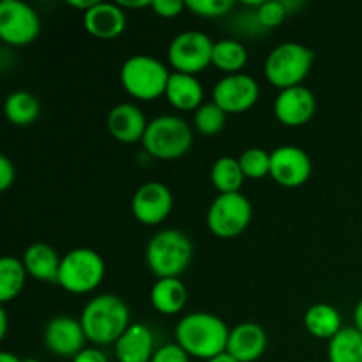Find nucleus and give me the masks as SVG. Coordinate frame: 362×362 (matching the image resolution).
Returning <instances> with one entry per match:
<instances>
[{
  "label": "nucleus",
  "instance_id": "nucleus-1",
  "mask_svg": "<svg viewBox=\"0 0 362 362\" xmlns=\"http://www.w3.org/2000/svg\"><path fill=\"white\" fill-rule=\"evenodd\" d=\"M228 338V325L207 311L184 315L175 327V343H179L191 357L205 362L226 352Z\"/></svg>",
  "mask_w": 362,
  "mask_h": 362
},
{
  "label": "nucleus",
  "instance_id": "nucleus-2",
  "mask_svg": "<svg viewBox=\"0 0 362 362\" xmlns=\"http://www.w3.org/2000/svg\"><path fill=\"white\" fill-rule=\"evenodd\" d=\"M80 322L90 343L115 345L131 325L129 306L119 296L101 293L85 304Z\"/></svg>",
  "mask_w": 362,
  "mask_h": 362
},
{
  "label": "nucleus",
  "instance_id": "nucleus-3",
  "mask_svg": "<svg viewBox=\"0 0 362 362\" xmlns=\"http://www.w3.org/2000/svg\"><path fill=\"white\" fill-rule=\"evenodd\" d=\"M147 265L158 279L179 278L187 271L193 258V244L184 232L166 228L156 233L145 251Z\"/></svg>",
  "mask_w": 362,
  "mask_h": 362
},
{
  "label": "nucleus",
  "instance_id": "nucleus-4",
  "mask_svg": "<svg viewBox=\"0 0 362 362\" xmlns=\"http://www.w3.org/2000/svg\"><path fill=\"white\" fill-rule=\"evenodd\" d=\"M141 144L152 158L165 161L179 159L193 144V129L180 117L165 113L148 122Z\"/></svg>",
  "mask_w": 362,
  "mask_h": 362
},
{
  "label": "nucleus",
  "instance_id": "nucleus-5",
  "mask_svg": "<svg viewBox=\"0 0 362 362\" xmlns=\"http://www.w3.org/2000/svg\"><path fill=\"white\" fill-rule=\"evenodd\" d=\"M165 64L152 55H133L120 67V83L124 90L141 101L165 95L170 80Z\"/></svg>",
  "mask_w": 362,
  "mask_h": 362
},
{
  "label": "nucleus",
  "instance_id": "nucleus-6",
  "mask_svg": "<svg viewBox=\"0 0 362 362\" xmlns=\"http://www.w3.org/2000/svg\"><path fill=\"white\" fill-rule=\"evenodd\" d=\"M315 53L308 46L296 41H286L276 46L265 60V76L279 90L297 87L313 66Z\"/></svg>",
  "mask_w": 362,
  "mask_h": 362
},
{
  "label": "nucleus",
  "instance_id": "nucleus-7",
  "mask_svg": "<svg viewBox=\"0 0 362 362\" xmlns=\"http://www.w3.org/2000/svg\"><path fill=\"white\" fill-rule=\"evenodd\" d=\"M105 260L90 247H76L62 257L57 285L71 293H88L105 278Z\"/></svg>",
  "mask_w": 362,
  "mask_h": 362
},
{
  "label": "nucleus",
  "instance_id": "nucleus-8",
  "mask_svg": "<svg viewBox=\"0 0 362 362\" xmlns=\"http://www.w3.org/2000/svg\"><path fill=\"white\" fill-rule=\"evenodd\" d=\"M251 216L253 207L243 193L218 194L207 211V226L214 235L230 239L247 228Z\"/></svg>",
  "mask_w": 362,
  "mask_h": 362
},
{
  "label": "nucleus",
  "instance_id": "nucleus-9",
  "mask_svg": "<svg viewBox=\"0 0 362 362\" xmlns=\"http://www.w3.org/2000/svg\"><path fill=\"white\" fill-rule=\"evenodd\" d=\"M214 42L205 32L184 30L172 39L168 46V60L177 73L194 74L212 64Z\"/></svg>",
  "mask_w": 362,
  "mask_h": 362
},
{
  "label": "nucleus",
  "instance_id": "nucleus-10",
  "mask_svg": "<svg viewBox=\"0 0 362 362\" xmlns=\"http://www.w3.org/2000/svg\"><path fill=\"white\" fill-rule=\"evenodd\" d=\"M41 30V20L34 7L21 0L0 2V37L11 46H27Z\"/></svg>",
  "mask_w": 362,
  "mask_h": 362
},
{
  "label": "nucleus",
  "instance_id": "nucleus-11",
  "mask_svg": "<svg viewBox=\"0 0 362 362\" xmlns=\"http://www.w3.org/2000/svg\"><path fill=\"white\" fill-rule=\"evenodd\" d=\"M260 87L251 74H226L216 83L212 101L221 106L226 113H243L257 105Z\"/></svg>",
  "mask_w": 362,
  "mask_h": 362
},
{
  "label": "nucleus",
  "instance_id": "nucleus-12",
  "mask_svg": "<svg viewBox=\"0 0 362 362\" xmlns=\"http://www.w3.org/2000/svg\"><path fill=\"white\" fill-rule=\"evenodd\" d=\"M134 218L144 225H159L173 209V194L166 184L159 180L141 184L131 202Z\"/></svg>",
  "mask_w": 362,
  "mask_h": 362
},
{
  "label": "nucleus",
  "instance_id": "nucleus-13",
  "mask_svg": "<svg viewBox=\"0 0 362 362\" xmlns=\"http://www.w3.org/2000/svg\"><path fill=\"white\" fill-rule=\"evenodd\" d=\"M311 158L296 145H281L271 152V177L283 187H299L311 177Z\"/></svg>",
  "mask_w": 362,
  "mask_h": 362
},
{
  "label": "nucleus",
  "instance_id": "nucleus-14",
  "mask_svg": "<svg viewBox=\"0 0 362 362\" xmlns=\"http://www.w3.org/2000/svg\"><path fill=\"white\" fill-rule=\"evenodd\" d=\"M85 341L88 339L85 336L83 325L76 318L60 315L46 324L45 345L53 356L73 361L81 350L87 349Z\"/></svg>",
  "mask_w": 362,
  "mask_h": 362
},
{
  "label": "nucleus",
  "instance_id": "nucleus-15",
  "mask_svg": "<svg viewBox=\"0 0 362 362\" xmlns=\"http://www.w3.org/2000/svg\"><path fill=\"white\" fill-rule=\"evenodd\" d=\"M317 110L315 94L304 85L283 88L274 101V115L285 126H303L310 122Z\"/></svg>",
  "mask_w": 362,
  "mask_h": 362
},
{
  "label": "nucleus",
  "instance_id": "nucleus-16",
  "mask_svg": "<svg viewBox=\"0 0 362 362\" xmlns=\"http://www.w3.org/2000/svg\"><path fill=\"white\" fill-rule=\"evenodd\" d=\"M267 343V332L260 324L244 322L230 329L226 354L239 362H255L264 356Z\"/></svg>",
  "mask_w": 362,
  "mask_h": 362
},
{
  "label": "nucleus",
  "instance_id": "nucleus-17",
  "mask_svg": "<svg viewBox=\"0 0 362 362\" xmlns=\"http://www.w3.org/2000/svg\"><path fill=\"white\" fill-rule=\"evenodd\" d=\"M106 126L115 140L122 141V144H136V141L144 140L148 122L144 112L136 105L120 103L110 110Z\"/></svg>",
  "mask_w": 362,
  "mask_h": 362
},
{
  "label": "nucleus",
  "instance_id": "nucleus-18",
  "mask_svg": "<svg viewBox=\"0 0 362 362\" xmlns=\"http://www.w3.org/2000/svg\"><path fill=\"white\" fill-rule=\"evenodd\" d=\"M127 16L124 7L113 2H95L83 13V27L98 39H115L124 32Z\"/></svg>",
  "mask_w": 362,
  "mask_h": 362
},
{
  "label": "nucleus",
  "instance_id": "nucleus-19",
  "mask_svg": "<svg viewBox=\"0 0 362 362\" xmlns=\"http://www.w3.org/2000/svg\"><path fill=\"white\" fill-rule=\"evenodd\" d=\"M113 349L119 362H151L156 352L154 334L145 324H131Z\"/></svg>",
  "mask_w": 362,
  "mask_h": 362
},
{
  "label": "nucleus",
  "instance_id": "nucleus-20",
  "mask_svg": "<svg viewBox=\"0 0 362 362\" xmlns=\"http://www.w3.org/2000/svg\"><path fill=\"white\" fill-rule=\"evenodd\" d=\"M170 105L182 112H197L204 105V87L194 74L172 73L165 92Z\"/></svg>",
  "mask_w": 362,
  "mask_h": 362
},
{
  "label": "nucleus",
  "instance_id": "nucleus-21",
  "mask_svg": "<svg viewBox=\"0 0 362 362\" xmlns=\"http://www.w3.org/2000/svg\"><path fill=\"white\" fill-rule=\"evenodd\" d=\"M25 269L32 278L39 279V281L57 283L59 279V269L62 258L59 257L55 250L49 244L45 243H34L25 250L23 258Z\"/></svg>",
  "mask_w": 362,
  "mask_h": 362
},
{
  "label": "nucleus",
  "instance_id": "nucleus-22",
  "mask_svg": "<svg viewBox=\"0 0 362 362\" xmlns=\"http://www.w3.org/2000/svg\"><path fill=\"white\" fill-rule=\"evenodd\" d=\"M151 303L161 315H177L187 303V288L179 278H163L151 290Z\"/></svg>",
  "mask_w": 362,
  "mask_h": 362
},
{
  "label": "nucleus",
  "instance_id": "nucleus-23",
  "mask_svg": "<svg viewBox=\"0 0 362 362\" xmlns=\"http://www.w3.org/2000/svg\"><path fill=\"white\" fill-rule=\"evenodd\" d=\"M304 327L315 338L331 339L343 329L341 315L331 304H313L304 315Z\"/></svg>",
  "mask_w": 362,
  "mask_h": 362
},
{
  "label": "nucleus",
  "instance_id": "nucleus-24",
  "mask_svg": "<svg viewBox=\"0 0 362 362\" xmlns=\"http://www.w3.org/2000/svg\"><path fill=\"white\" fill-rule=\"evenodd\" d=\"M329 362H362V332L356 325L343 327L327 345Z\"/></svg>",
  "mask_w": 362,
  "mask_h": 362
},
{
  "label": "nucleus",
  "instance_id": "nucleus-25",
  "mask_svg": "<svg viewBox=\"0 0 362 362\" xmlns=\"http://www.w3.org/2000/svg\"><path fill=\"white\" fill-rule=\"evenodd\" d=\"M211 179L219 194H226L240 193V187H243L246 177L240 168L239 159L233 158V156H221L212 165Z\"/></svg>",
  "mask_w": 362,
  "mask_h": 362
},
{
  "label": "nucleus",
  "instance_id": "nucleus-26",
  "mask_svg": "<svg viewBox=\"0 0 362 362\" xmlns=\"http://www.w3.org/2000/svg\"><path fill=\"white\" fill-rule=\"evenodd\" d=\"M247 62V49L237 39H219L212 49V64L226 74L240 73Z\"/></svg>",
  "mask_w": 362,
  "mask_h": 362
},
{
  "label": "nucleus",
  "instance_id": "nucleus-27",
  "mask_svg": "<svg viewBox=\"0 0 362 362\" xmlns=\"http://www.w3.org/2000/svg\"><path fill=\"white\" fill-rule=\"evenodd\" d=\"M27 269L23 262L14 257H4L0 260V303L14 300L25 286Z\"/></svg>",
  "mask_w": 362,
  "mask_h": 362
},
{
  "label": "nucleus",
  "instance_id": "nucleus-28",
  "mask_svg": "<svg viewBox=\"0 0 362 362\" xmlns=\"http://www.w3.org/2000/svg\"><path fill=\"white\" fill-rule=\"evenodd\" d=\"M6 117L16 126H27L32 124L41 113L39 99L32 92L18 90L7 95L6 105H4Z\"/></svg>",
  "mask_w": 362,
  "mask_h": 362
},
{
  "label": "nucleus",
  "instance_id": "nucleus-29",
  "mask_svg": "<svg viewBox=\"0 0 362 362\" xmlns=\"http://www.w3.org/2000/svg\"><path fill=\"white\" fill-rule=\"evenodd\" d=\"M226 124V112L214 101L204 103L200 108L194 112V127L200 131L202 134H218L223 131Z\"/></svg>",
  "mask_w": 362,
  "mask_h": 362
},
{
  "label": "nucleus",
  "instance_id": "nucleus-30",
  "mask_svg": "<svg viewBox=\"0 0 362 362\" xmlns=\"http://www.w3.org/2000/svg\"><path fill=\"white\" fill-rule=\"evenodd\" d=\"M240 168L247 179H262L271 175V152L260 147H251L244 151L239 158Z\"/></svg>",
  "mask_w": 362,
  "mask_h": 362
},
{
  "label": "nucleus",
  "instance_id": "nucleus-31",
  "mask_svg": "<svg viewBox=\"0 0 362 362\" xmlns=\"http://www.w3.org/2000/svg\"><path fill=\"white\" fill-rule=\"evenodd\" d=\"M235 6L233 0H186L187 9L193 11L202 18H219L225 16Z\"/></svg>",
  "mask_w": 362,
  "mask_h": 362
},
{
  "label": "nucleus",
  "instance_id": "nucleus-32",
  "mask_svg": "<svg viewBox=\"0 0 362 362\" xmlns=\"http://www.w3.org/2000/svg\"><path fill=\"white\" fill-rule=\"evenodd\" d=\"M257 11V16L260 20V23L264 25L265 28H274L281 23L286 18L288 11L283 6V0H267V2H262L260 7Z\"/></svg>",
  "mask_w": 362,
  "mask_h": 362
},
{
  "label": "nucleus",
  "instance_id": "nucleus-33",
  "mask_svg": "<svg viewBox=\"0 0 362 362\" xmlns=\"http://www.w3.org/2000/svg\"><path fill=\"white\" fill-rule=\"evenodd\" d=\"M151 362H191V356L179 343H168L156 349Z\"/></svg>",
  "mask_w": 362,
  "mask_h": 362
},
{
  "label": "nucleus",
  "instance_id": "nucleus-34",
  "mask_svg": "<svg viewBox=\"0 0 362 362\" xmlns=\"http://www.w3.org/2000/svg\"><path fill=\"white\" fill-rule=\"evenodd\" d=\"M186 2L182 0H152V9L161 18H175L182 13Z\"/></svg>",
  "mask_w": 362,
  "mask_h": 362
},
{
  "label": "nucleus",
  "instance_id": "nucleus-35",
  "mask_svg": "<svg viewBox=\"0 0 362 362\" xmlns=\"http://www.w3.org/2000/svg\"><path fill=\"white\" fill-rule=\"evenodd\" d=\"M237 27H239V32L247 35H258L267 30L258 20L257 11H250V13H244L243 16L237 18Z\"/></svg>",
  "mask_w": 362,
  "mask_h": 362
},
{
  "label": "nucleus",
  "instance_id": "nucleus-36",
  "mask_svg": "<svg viewBox=\"0 0 362 362\" xmlns=\"http://www.w3.org/2000/svg\"><path fill=\"white\" fill-rule=\"evenodd\" d=\"M16 179V170L7 156H0V191H7Z\"/></svg>",
  "mask_w": 362,
  "mask_h": 362
},
{
  "label": "nucleus",
  "instance_id": "nucleus-37",
  "mask_svg": "<svg viewBox=\"0 0 362 362\" xmlns=\"http://www.w3.org/2000/svg\"><path fill=\"white\" fill-rule=\"evenodd\" d=\"M71 362H110L105 352H101L95 346H87V349L81 350L76 357Z\"/></svg>",
  "mask_w": 362,
  "mask_h": 362
},
{
  "label": "nucleus",
  "instance_id": "nucleus-38",
  "mask_svg": "<svg viewBox=\"0 0 362 362\" xmlns=\"http://www.w3.org/2000/svg\"><path fill=\"white\" fill-rule=\"evenodd\" d=\"M120 7H127V9H138V7H152V0H134V2H131V0H122V2H119Z\"/></svg>",
  "mask_w": 362,
  "mask_h": 362
},
{
  "label": "nucleus",
  "instance_id": "nucleus-39",
  "mask_svg": "<svg viewBox=\"0 0 362 362\" xmlns=\"http://www.w3.org/2000/svg\"><path fill=\"white\" fill-rule=\"evenodd\" d=\"M98 0H67L71 7H76V9H83V13H87L92 6H95Z\"/></svg>",
  "mask_w": 362,
  "mask_h": 362
},
{
  "label": "nucleus",
  "instance_id": "nucleus-40",
  "mask_svg": "<svg viewBox=\"0 0 362 362\" xmlns=\"http://www.w3.org/2000/svg\"><path fill=\"white\" fill-rule=\"evenodd\" d=\"M354 322H356V327L362 332V297L359 303H357L356 310H354Z\"/></svg>",
  "mask_w": 362,
  "mask_h": 362
},
{
  "label": "nucleus",
  "instance_id": "nucleus-41",
  "mask_svg": "<svg viewBox=\"0 0 362 362\" xmlns=\"http://www.w3.org/2000/svg\"><path fill=\"white\" fill-rule=\"evenodd\" d=\"M7 334V313L6 310H0V338H6Z\"/></svg>",
  "mask_w": 362,
  "mask_h": 362
},
{
  "label": "nucleus",
  "instance_id": "nucleus-42",
  "mask_svg": "<svg viewBox=\"0 0 362 362\" xmlns=\"http://www.w3.org/2000/svg\"><path fill=\"white\" fill-rule=\"evenodd\" d=\"M0 362H23L16 354H11V352H2L0 354Z\"/></svg>",
  "mask_w": 362,
  "mask_h": 362
},
{
  "label": "nucleus",
  "instance_id": "nucleus-43",
  "mask_svg": "<svg viewBox=\"0 0 362 362\" xmlns=\"http://www.w3.org/2000/svg\"><path fill=\"white\" fill-rule=\"evenodd\" d=\"M207 362H239V361H235L233 359V357H230L228 354H221V356H218V357H214V359H211V361H207Z\"/></svg>",
  "mask_w": 362,
  "mask_h": 362
},
{
  "label": "nucleus",
  "instance_id": "nucleus-44",
  "mask_svg": "<svg viewBox=\"0 0 362 362\" xmlns=\"http://www.w3.org/2000/svg\"><path fill=\"white\" fill-rule=\"evenodd\" d=\"M23 362H39L37 359H23Z\"/></svg>",
  "mask_w": 362,
  "mask_h": 362
}]
</instances>
